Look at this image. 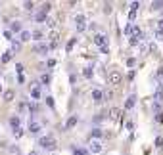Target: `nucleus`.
Wrapping results in <instances>:
<instances>
[{"mask_svg": "<svg viewBox=\"0 0 163 155\" xmlns=\"http://www.w3.org/2000/svg\"><path fill=\"white\" fill-rule=\"evenodd\" d=\"M29 155H37V151H31V153H29Z\"/></svg>", "mask_w": 163, "mask_h": 155, "instance_id": "47", "label": "nucleus"}, {"mask_svg": "<svg viewBox=\"0 0 163 155\" xmlns=\"http://www.w3.org/2000/svg\"><path fill=\"white\" fill-rule=\"evenodd\" d=\"M35 52L40 54V56H46L48 52H50V48H48V42H40V44L35 46Z\"/></svg>", "mask_w": 163, "mask_h": 155, "instance_id": "9", "label": "nucleus"}, {"mask_svg": "<svg viewBox=\"0 0 163 155\" xmlns=\"http://www.w3.org/2000/svg\"><path fill=\"white\" fill-rule=\"evenodd\" d=\"M50 10H52V4H50V2H44V4L40 6V12L46 13V16H48V12H50Z\"/></svg>", "mask_w": 163, "mask_h": 155, "instance_id": "24", "label": "nucleus"}, {"mask_svg": "<svg viewBox=\"0 0 163 155\" xmlns=\"http://www.w3.org/2000/svg\"><path fill=\"white\" fill-rule=\"evenodd\" d=\"M46 19H48V16L42 13V12H39L37 16H35V21H37V23H46Z\"/></svg>", "mask_w": 163, "mask_h": 155, "instance_id": "20", "label": "nucleus"}, {"mask_svg": "<svg viewBox=\"0 0 163 155\" xmlns=\"http://www.w3.org/2000/svg\"><path fill=\"white\" fill-rule=\"evenodd\" d=\"M134 17H136V12H131V13H129V19H131V23L134 21Z\"/></svg>", "mask_w": 163, "mask_h": 155, "instance_id": "45", "label": "nucleus"}, {"mask_svg": "<svg viewBox=\"0 0 163 155\" xmlns=\"http://www.w3.org/2000/svg\"><path fill=\"white\" fill-rule=\"evenodd\" d=\"M27 111H29L31 115H37V113H39V105L35 103V102H33V103H27Z\"/></svg>", "mask_w": 163, "mask_h": 155, "instance_id": "18", "label": "nucleus"}, {"mask_svg": "<svg viewBox=\"0 0 163 155\" xmlns=\"http://www.w3.org/2000/svg\"><path fill=\"white\" fill-rule=\"evenodd\" d=\"M39 146L42 150H48V151H54L58 147V142H56L54 136H40L39 138Z\"/></svg>", "mask_w": 163, "mask_h": 155, "instance_id": "1", "label": "nucleus"}, {"mask_svg": "<svg viewBox=\"0 0 163 155\" xmlns=\"http://www.w3.org/2000/svg\"><path fill=\"white\" fill-rule=\"evenodd\" d=\"M92 40H94V44H96V46H100V48L108 44V37H106V34H102V33H96Z\"/></svg>", "mask_w": 163, "mask_h": 155, "instance_id": "7", "label": "nucleus"}, {"mask_svg": "<svg viewBox=\"0 0 163 155\" xmlns=\"http://www.w3.org/2000/svg\"><path fill=\"white\" fill-rule=\"evenodd\" d=\"M155 25H157V31H163V17L157 19V23H155Z\"/></svg>", "mask_w": 163, "mask_h": 155, "instance_id": "41", "label": "nucleus"}, {"mask_svg": "<svg viewBox=\"0 0 163 155\" xmlns=\"http://www.w3.org/2000/svg\"><path fill=\"white\" fill-rule=\"evenodd\" d=\"M121 117V109H117V107H113L111 111H109V119L111 121H117V119Z\"/></svg>", "mask_w": 163, "mask_h": 155, "instance_id": "17", "label": "nucleus"}, {"mask_svg": "<svg viewBox=\"0 0 163 155\" xmlns=\"http://www.w3.org/2000/svg\"><path fill=\"white\" fill-rule=\"evenodd\" d=\"M134 103H136V96L134 94H131L129 98H127V102H125V109L129 111V109H132L134 107Z\"/></svg>", "mask_w": 163, "mask_h": 155, "instance_id": "12", "label": "nucleus"}, {"mask_svg": "<svg viewBox=\"0 0 163 155\" xmlns=\"http://www.w3.org/2000/svg\"><path fill=\"white\" fill-rule=\"evenodd\" d=\"M129 42H131V46H138V44H140V38H136V37H131V40H129Z\"/></svg>", "mask_w": 163, "mask_h": 155, "instance_id": "32", "label": "nucleus"}, {"mask_svg": "<svg viewBox=\"0 0 163 155\" xmlns=\"http://www.w3.org/2000/svg\"><path fill=\"white\" fill-rule=\"evenodd\" d=\"M4 37H6V38H8V40H13V34H12L10 31H4Z\"/></svg>", "mask_w": 163, "mask_h": 155, "instance_id": "42", "label": "nucleus"}, {"mask_svg": "<svg viewBox=\"0 0 163 155\" xmlns=\"http://www.w3.org/2000/svg\"><path fill=\"white\" fill-rule=\"evenodd\" d=\"M23 10H27V12H33V10H35V2H31V0L23 2Z\"/></svg>", "mask_w": 163, "mask_h": 155, "instance_id": "25", "label": "nucleus"}, {"mask_svg": "<svg viewBox=\"0 0 163 155\" xmlns=\"http://www.w3.org/2000/svg\"><path fill=\"white\" fill-rule=\"evenodd\" d=\"M13 96H16V94H13V90H6V92H4V100L6 102H12Z\"/></svg>", "mask_w": 163, "mask_h": 155, "instance_id": "27", "label": "nucleus"}, {"mask_svg": "<svg viewBox=\"0 0 163 155\" xmlns=\"http://www.w3.org/2000/svg\"><path fill=\"white\" fill-rule=\"evenodd\" d=\"M10 59H12V52H4L2 58H0V63H8Z\"/></svg>", "mask_w": 163, "mask_h": 155, "instance_id": "26", "label": "nucleus"}, {"mask_svg": "<svg viewBox=\"0 0 163 155\" xmlns=\"http://www.w3.org/2000/svg\"><path fill=\"white\" fill-rule=\"evenodd\" d=\"M73 155H88V151L83 150V147H75V150H73Z\"/></svg>", "mask_w": 163, "mask_h": 155, "instance_id": "28", "label": "nucleus"}, {"mask_svg": "<svg viewBox=\"0 0 163 155\" xmlns=\"http://www.w3.org/2000/svg\"><path fill=\"white\" fill-rule=\"evenodd\" d=\"M154 144H155V147H163V136L159 134L157 138H155V142H154Z\"/></svg>", "mask_w": 163, "mask_h": 155, "instance_id": "31", "label": "nucleus"}, {"mask_svg": "<svg viewBox=\"0 0 163 155\" xmlns=\"http://www.w3.org/2000/svg\"><path fill=\"white\" fill-rule=\"evenodd\" d=\"M155 123H163V113H155Z\"/></svg>", "mask_w": 163, "mask_h": 155, "instance_id": "40", "label": "nucleus"}, {"mask_svg": "<svg viewBox=\"0 0 163 155\" xmlns=\"http://www.w3.org/2000/svg\"><path fill=\"white\" fill-rule=\"evenodd\" d=\"M8 31H10L12 34H13V33H21V31H23V27H21V23H19V21H12Z\"/></svg>", "mask_w": 163, "mask_h": 155, "instance_id": "11", "label": "nucleus"}, {"mask_svg": "<svg viewBox=\"0 0 163 155\" xmlns=\"http://www.w3.org/2000/svg\"><path fill=\"white\" fill-rule=\"evenodd\" d=\"M46 103H48V107H50V109H54V100L50 96H46Z\"/></svg>", "mask_w": 163, "mask_h": 155, "instance_id": "37", "label": "nucleus"}, {"mask_svg": "<svg viewBox=\"0 0 163 155\" xmlns=\"http://www.w3.org/2000/svg\"><path fill=\"white\" fill-rule=\"evenodd\" d=\"M27 40H31V31H21L19 33V42H27Z\"/></svg>", "mask_w": 163, "mask_h": 155, "instance_id": "15", "label": "nucleus"}, {"mask_svg": "<svg viewBox=\"0 0 163 155\" xmlns=\"http://www.w3.org/2000/svg\"><path fill=\"white\" fill-rule=\"evenodd\" d=\"M46 65H48V67H56V59H52V58H50V59L46 61Z\"/></svg>", "mask_w": 163, "mask_h": 155, "instance_id": "43", "label": "nucleus"}, {"mask_svg": "<svg viewBox=\"0 0 163 155\" xmlns=\"http://www.w3.org/2000/svg\"><path fill=\"white\" fill-rule=\"evenodd\" d=\"M31 38H35V40H42V38H44V31H42V29L33 31V33H31Z\"/></svg>", "mask_w": 163, "mask_h": 155, "instance_id": "16", "label": "nucleus"}, {"mask_svg": "<svg viewBox=\"0 0 163 155\" xmlns=\"http://www.w3.org/2000/svg\"><path fill=\"white\" fill-rule=\"evenodd\" d=\"M25 111H27V103L21 102V103H19V113H25Z\"/></svg>", "mask_w": 163, "mask_h": 155, "instance_id": "36", "label": "nucleus"}, {"mask_svg": "<svg viewBox=\"0 0 163 155\" xmlns=\"http://www.w3.org/2000/svg\"><path fill=\"white\" fill-rule=\"evenodd\" d=\"M83 75H84V79H92V75H94V69H92L90 65H87L83 69Z\"/></svg>", "mask_w": 163, "mask_h": 155, "instance_id": "19", "label": "nucleus"}, {"mask_svg": "<svg viewBox=\"0 0 163 155\" xmlns=\"http://www.w3.org/2000/svg\"><path fill=\"white\" fill-rule=\"evenodd\" d=\"M88 150H90L92 153H100V151L104 150V146H102L100 142H90V147H88Z\"/></svg>", "mask_w": 163, "mask_h": 155, "instance_id": "13", "label": "nucleus"}, {"mask_svg": "<svg viewBox=\"0 0 163 155\" xmlns=\"http://www.w3.org/2000/svg\"><path fill=\"white\" fill-rule=\"evenodd\" d=\"M90 96H92V100H94V102H102L104 100V90L102 88H94L90 92Z\"/></svg>", "mask_w": 163, "mask_h": 155, "instance_id": "10", "label": "nucleus"}, {"mask_svg": "<svg viewBox=\"0 0 163 155\" xmlns=\"http://www.w3.org/2000/svg\"><path fill=\"white\" fill-rule=\"evenodd\" d=\"M140 8V2H131V12H136Z\"/></svg>", "mask_w": 163, "mask_h": 155, "instance_id": "33", "label": "nucleus"}, {"mask_svg": "<svg viewBox=\"0 0 163 155\" xmlns=\"http://www.w3.org/2000/svg\"><path fill=\"white\" fill-rule=\"evenodd\" d=\"M40 96H42L40 86H39L37 82H31V98H33L35 102H37V100H40Z\"/></svg>", "mask_w": 163, "mask_h": 155, "instance_id": "6", "label": "nucleus"}, {"mask_svg": "<svg viewBox=\"0 0 163 155\" xmlns=\"http://www.w3.org/2000/svg\"><path fill=\"white\" fill-rule=\"evenodd\" d=\"M77 123H79V117H77V115H71V117L67 119V123L63 124L61 128H63V130H71L73 126H77Z\"/></svg>", "mask_w": 163, "mask_h": 155, "instance_id": "8", "label": "nucleus"}, {"mask_svg": "<svg viewBox=\"0 0 163 155\" xmlns=\"http://www.w3.org/2000/svg\"><path fill=\"white\" fill-rule=\"evenodd\" d=\"M108 50H109V48H108V44H106V46H102V48H100V52H102V54H108Z\"/></svg>", "mask_w": 163, "mask_h": 155, "instance_id": "46", "label": "nucleus"}, {"mask_svg": "<svg viewBox=\"0 0 163 155\" xmlns=\"http://www.w3.org/2000/svg\"><path fill=\"white\" fill-rule=\"evenodd\" d=\"M10 128L13 130V134H16L17 138L23 134V130H21V119H19V115H12V117H10Z\"/></svg>", "mask_w": 163, "mask_h": 155, "instance_id": "2", "label": "nucleus"}, {"mask_svg": "<svg viewBox=\"0 0 163 155\" xmlns=\"http://www.w3.org/2000/svg\"><path fill=\"white\" fill-rule=\"evenodd\" d=\"M108 81H109V84L117 86V84H121V81H123V75L119 73V71H109V75H108Z\"/></svg>", "mask_w": 163, "mask_h": 155, "instance_id": "3", "label": "nucleus"}, {"mask_svg": "<svg viewBox=\"0 0 163 155\" xmlns=\"http://www.w3.org/2000/svg\"><path fill=\"white\" fill-rule=\"evenodd\" d=\"M16 71H17V75L23 73V63H16Z\"/></svg>", "mask_w": 163, "mask_h": 155, "instance_id": "35", "label": "nucleus"}, {"mask_svg": "<svg viewBox=\"0 0 163 155\" xmlns=\"http://www.w3.org/2000/svg\"><path fill=\"white\" fill-rule=\"evenodd\" d=\"M102 136H104V132H102V128H98V126L90 130V140H92V138H94V140H98V138H102Z\"/></svg>", "mask_w": 163, "mask_h": 155, "instance_id": "14", "label": "nucleus"}, {"mask_svg": "<svg viewBox=\"0 0 163 155\" xmlns=\"http://www.w3.org/2000/svg\"><path fill=\"white\" fill-rule=\"evenodd\" d=\"M154 100H155V102L163 100V92H161V88H157V90H155V94H154Z\"/></svg>", "mask_w": 163, "mask_h": 155, "instance_id": "30", "label": "nucleus"}, {"mask_svg": "<svg viewBox=\"0 0 163 155\" xmlns=\"http://www.w3.org/2000/svg\"><path fill=\"white\" fill-rule=\"evenodd\" d=\"M17 84H25V77H23V73L17 75Z\"/></svg>", "mask_w": 163, "mask_h": 155, "instance_id": "38", "label": "nucleus"}, {"mask_svg": "<svg viewBox=\"0 0 163 155\" xmlns=\"http://www.w3.org/2000/svg\"><path fill=\"white\" fill-rule=\"evenodd\" d=\"M150 8H152V12L154 10H163V0H155V2H152Z\"/></svg>", "mask_w": 163, "mask_h": 155, "instance_id": "23", "label": "nucleus"}, {"mask_svg": "<svg viewBox=\"0 0 163 155\" xmlns=\"http://www.w3.org/2000/svg\"><path fill=\"white\" fill-rule=\"evenodd\" d=\"M154 34H155V38H157V40H161V42H163V31H157V29H155V33H154Z\"/></svg>", "mask_w": 163, "mask_h": 155, "instance_id": "34", "label": "nucleus"}, {"mask_svg": "<svg viewBox=\"0 0 163 155\" xmlns=\"http://www.w3.org/2000/svg\"><path fill=\"white\" fill-rule=\"evenodd\" d=\"M39 81H40V84H46V86H48V84H50V81H52V77L46 73V75H40Z\"/></svg>", "mask_w": 163, "mask_h": 155, "instance_id": "21", "label": "nucleus"}, {"mask_svg": "<svg viewBox=\"0 0 163 155\" xmlns=\"http://www.w3.org/2000/svg\"><path fill=\"white\" fill-rule=\"evenodd\" d=\"M131 27H132V23H129L125 27V34H129V37H131Z\"/></svg>", "mask_w": 163, "mask_h": 155, "instance_id": "44", "label": "nucleus"}, {"mask_svg": "<svg viewBox=\"0 0 163 155\" xmlns=\"http://www.w3.org/2000/svg\"><path fill=\"white\" fill-rule=\"evenodd\" d=\"M75 44H77V38H75V37H73V38H69V42H67V52H71Z\"/></svg>", "mask_w": 163, "mask_h": 155, "instance_id": "29", "label": "nucleus"}, {"mask_svg": "<svg viewBox=\"0 0 163 155\" xmlns=\"http://www.w3.org/2000/svg\"><path fill=\"white\" fill-rule=\"evenodd\" d=\"M27 130H29V134H39V132L42 130V124L39 121H29V124H27Z\"/></svg>", "mask_w": 163, "mask_h": 155, "instance_id": "4", "label": "nucleus"}, {"mask_svg": "<svg viewBox=\"0 0 163 155\" xmlns=\"http://www.w3.org/2000/svg\"><path fill=\"white\" fill-rule=\"evenodd\" d=\"M75 27H77V33H83L87 29V17L84 16H77L75 17Z\"/></svg>", "mask_w": 163, "mask_h": 155, "instance_id": "5", "label": "nucleus"}, {"mask_svg": "<svg viewBox=\"0 0 163 155\" xmlns=\"http://www.w3.org/2000/svg\"><path fill=\"white\" fill-rule=\"evenodd\" d=\"M13 52H21V42L19 40H12V54Z\"/></svg>", "mask_w": 163, "mask_h": 155, "instance_id": "22", "label": "nucleus"}, {"mask_svg": "<svg viewBox=\"0 0 163 155\" xmlns=\"http://www.w3.org/2000/svg\"><path fill=\"white\" fill-rule=\"evenodd\" d=\"M134 63H136V59H134V58H129V59H127V65H129V67H134Z\"/></svg>", "mask_w": 163, "mask_h": 155, "instance_id": "39", "label": "nucleus"}]
</instances>
